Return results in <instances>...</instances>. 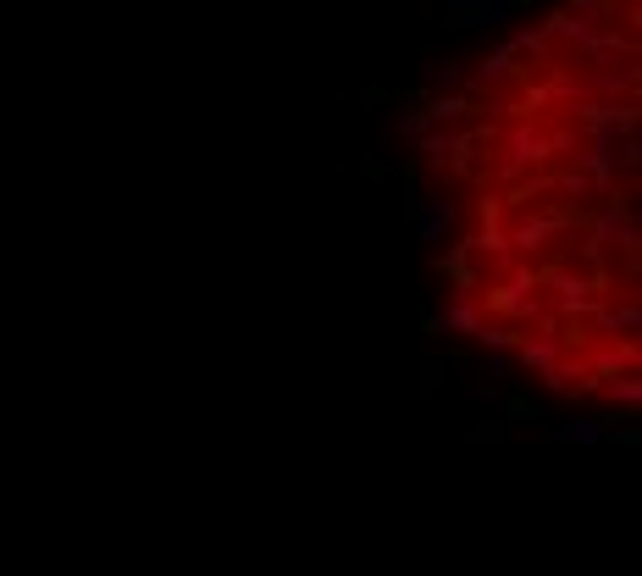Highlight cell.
I'll return each mask as SVG.
<instances>
[{
	"mask_svg": "<svg viewBox=\"0 0 642 576\" xmlns=\"http://www.w3.org/2000/svg\"><path fill=\"white\" fill-rule=\"evenodd\" d=\"M482 366H488L493 377H504V372H510V355H499V349H493V355H482Z\"/></svg>",
	"mask_w": 642,
	"mask_h": 576,
	"instance_id": "cell-4",
	"label": "cell"
},
{
	"mask_svg": "<svg viewBox=\"0 0 642 576\" xmlns=\"http://www.w3.org/2000/svg\"><path fill=\"white\" fill-rule=\"evenodd\" d=\"M410 216H416L421 239H438V233H449L454 205H449V200H410Z\"/></svg>",
	"mask_w": 642,
	"mask_h": 576,
	"instance_id": "cell-1",
	"label": "cell"
},
{
	"mask_svg": "<svg viewBox=\"0 0 642 576\" xmlns=\"http://www.w3.org/2000/svg\"><path fill=\"white\" fill-rule=\"evenodd\" d=\"M432 327H482V322H476L471 305H449V311H438V322H432Z\"/></svg>",
	"mask_w": 642,
	"mask_h": 576,
	"instance_id": "cell-3",
	"label": "cell"
},
{
	"mask_svg": "<svg viewBox=\"0 0 642 576\" xmlns=\"http://www.w3.org/2000/svg\"><path fill=\"white\" fill-rule=\"evenodd\" d=\"M559 444H598V438H604V427H598V416H571L565 421V427L554 432Z\"/></svg>",
	"mask_w": 642,
	"mask_h": 576,
	"instance_id": "cell-2",
	"label": "cell"
}]
</instances>
